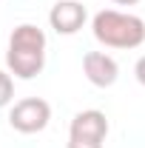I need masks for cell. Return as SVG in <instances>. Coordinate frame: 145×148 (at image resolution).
I'll return each instance as SVG.
<instances>
[{
  "label": "cell",
  "mask_w": 145,
  "mask_h": 148,
  "mask_svg": "<svg viewBox=\"0 0 145 148\" xmlns=\"http://www.w3.org/2000/svg\"><path fill=\"white\" fill-rule=\"evenodd\" d=\"M9 74L20 80H34L46 66V34L34 23H20L9 37V51H6Z\"/></svg>",
  "instance_id": "cell-1"
},
{
  "label": "cell",
  "mask_w": 145,
  "mask_h": 148,
  "mask_svg": "<svg viewBox=\"0 0 145 148\" xmlns=\"http://www.w3.org/2000/svg\"><path fill=\"white\" fill-rule=\"evenodd\" d=\"M91 32L105 49H140L145 43V20L128 12L103 9L91 20Z\"/></svg>",
  "instance_id": "cell-2"
},
{
  "label": "cell",
  "mask_w": 145,
  "mask_h": 148,
  "mask_svg": "<svg viewBox=\"0 0 145 148\" xmlns=\"http://www.w3.org/2000/svg\"><path fill=\"white\" fill-rule=\"evenodd\" d=\"M51 120V106L43 100V97H26L17 100L12 111H9V125L20 134H37L49 125Z\"/></svg>",
  "instance_id": "cell-3"
},
{
  "label": "cell",
  "mask_w": 145,
  "mask_h": 148,
  "mask_svg": "<svg viewBox=\"0 0 145 148\" xmlns=\"http://www.w3.org/2000/svg\"><path fill=\"white\" fill-rule=\"evenodd\" d=\"M83 74L91 86L97 88H111L120 77V66L117 60L105 51H85L83 54Z\"/></svg>",
  "instance_id": "cell-4"
},
{
  "label": "cell",
  "mask_w": 145,
  "mask_h": 148,
  "mask_svg": "<svg viewBox=\"0 0 145 148\" xmlns=\"http://www.w3.org/2000/svg\"><path fill=\"white\" fill-rule=\"evenodd\" d=\"M85 20H88L85 6L77 3V0H60L49 12V23H51V29L57 34H77L85 26Z\"/></svg>",
  "instance_id": "cell-5"
},
{
  "label": "cell",
  "mask_w": 145,
  "mask_h": 148,
  "mask_svg": "<svg viewBox=\"0 0 145 148\" xmlns=\"http://www.w3.org/2000/svg\"><path fill=\"white\" fill-rule=\"evenodd\" d=\"M68 137L105 143V137H108V120H105V114L97 111V108H88V111L74 114L71 125H68Z\"/></svg>",
  "instance_id": "cell-6"
},
{
  "label": "cell",
  "mask_w": 145,
  "mask_h": 148,
  "mask_svg": "<svg viewBox=\"0 0 145 148\" xmlns=\"http://www.w3.org/2000/svg\"><path fill=\"white\" fill-rule=\"evenodd\" d=\"M14 100V80L9 71H0V108H6Z\"/></svg>",
  "instance_id": "cell-7"
},
{
  "label": "cell",
  "mask_w": 145,
  "mask_h": 148,
  "mask_svg": "<svg viewBox=\"0 0 145 148\" xmlns=\"http://www.w3.org/2000/svg\"><path fill=\"white\" fill-rule=\"evenodd\" d=\"M66 148H103V143L97 140H80V137H68V145Z\"/></svg>",
  "instance_id": "cell-8"
},
{
  "label": "cell",
  "mask_w": 145,
  "mask_h": 148,
  "mask_svg": "<svg viewBox=\"0 0 145 148\" xmlns=\"http://www.w3.org/2000/svg\"><path fill=\"white\" fill-rule=\"evenodd\" d=\"M134 74H137V80H140V86H145V54L137 60V66H134Z\"/></svg>",
  "instance_id": "cell-9"
},
{
  "label": "cell",
  "mask_w": 145,
  "mask_h": 148,
  "mask_svg": "<svg viewBox=\"0 0 145 148\" xmlns=\"http://www.w3.org/2000/svg\"><path fill=\"white\" fill-rule=\"evenodd\" d=\"M111 3H117V6H134V3H140V0H111Z\"/></svg>",
  "instance_id": "cell-10"
}]
</instances>
